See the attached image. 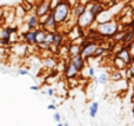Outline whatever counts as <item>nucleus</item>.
I'll list each match as a JSON object with an SVG mask.
<instances>
[{
	"instance_id": "nucleus-1",
	"label": "nucleus",
	"mask_w": 134,
	"mask_h": 126,
	"mask_svg": "<svg viewBox=\"0 0 134 126\" xmlns=\"http://www.w3.org/2000/svg\"><path fill=\"white\" fill-rule=\"evenodd\" d=\"M98 34L102 39H114L119 32H120V25L116 20L106 21V23L98 24L95 26Z\"/></svg>"
},
{
	"instance_id": "nucleus-2",
	"label": "nucleus",
	"mask_w": 134,
	"mask_h": 126,
	"mask_svg": "<svg viewBox=\"0 0 134 126\" xmlns=\"http://www.w3.org/2000/svg\"><path fill=\"white\" fill-rule=\"evenodd\" d=\"M53 12H54L55 20L59 26H63L66 21L72 19V8L68 6L67 0H61L60 5L55 9H53Z\"/></svg>"
},
{
	"instance_id": "nucleus-3",
	"label": "nucleus",
	"mask_w": 134,
	"mask_h": 126,
	"mask_svg": "<svg viewBox=\"0 0 134 126\" xmlns=\"http://www.w3.org/2000/svg\"><path fill=\"white\" fill-rule=\"evenodd\" d=\"M107 8L108 7L106 5V1H91L88 5V9H90L91 14H92L95 21L99 18V15H101Z\"/></svg>"
},
{
	"instance_id": "nucleus-4",
	"label": "nucleus",
	"mask_w": 134,
	"mask_h": 126,
	"mask_svg": "<svg viewBox=\"0 0 134 126\" xmlns=\"http://www.w3.org/2000/svg\"><path fill=\"white\" fill-rule=\"evenodd\" d=\"M23 25L26 27V32H28V31H35V30H38V28H40L39 18L37 17V14H35L34 12L27 13V15L24 19Z\"/></svg>"
},
{
	"instance_id": "nucleus-5",
	"label": "nucleus",
	"mask_w": 134,
	"mask_h": 126,
	"mask_svg": "<svg viewBox=\"0 0 134 126\" xmlns=\"http://www.w3.org/2000/svg\"><path fill=\"white\" fill-rule=\"evenodd\" d=\"M52 12V6H51V0H41V1L35 2V9L34 13L37 14L38 18L45 17Z\"/></svg>"
},
{
	"instance_id": "nucleus-6",
	"label": "nucleus",
	"mask_w": 134,
	"mask_h": 126,
	"mask_svg": "<svg viewBox=\"0 0 134 126\" xmlns=\"http://www.w3.org/2000/svg\"><path fill=\"white\" fill-rule=\"evenodd\" d=\"M93 23H95V20H94V18L92 17V14H91L90 9H88V7H87V11H86L85 13H83L82 15L78 19L76 25H78L79 27L83 28L85 31H87V30H90V28H92V24Z\"/></svg>"
},
{
	"instance_id": "nucleus-7",
	"label": "nucleus",
	"mask_w": 134,
	"mask_h": 126,
	"mask_svg": "<svg viewBox=\"0 0 134 126\" xmlns=\"http://www.w3.org/2000/svg\"><path fill=\"white\" fill-rule=\"evenodd\" d=\"M114 56L120 57V58L126 63V65H127L128 67H131V66L134 64V56L132 54V52H131L130 50L126 48L125 46H121L119 50H116V51L114 52Z\"/></svg>"
},
{
	"instance_id": "nucleus-8",
	"label": "nucleus",
	"mask_w": 134,
	"mask_h": 126,
	"mask_svg": "<svg viewBox=\"0 0 134 126\" xmlns=\"http://www.w3.org/2000/svg\"><path fill=\"white\" fill-rule=\"evenodd\" d=\"M37 30L35 31H28L21 34V39L24 40L27 46H37Z\"/></svg>"
},
{
	"instance_id": "nucleus-9",
	"label": "nucleus",
	"mask_w": 134,
	"mask_h": 126,
	"mask_svg": "<svg viewBox=\"0 0 134 126\" xmlns=\"http://www.w3.org/2000/svg\"><path fill=\"white\" fill-rule=\"evenodd\" d=\"M64 74H65L66 79L69 80V79H75V78L79 77L80 72L74 67L73 64H71L69 61H67V65L65 66V71H64Z\"/></svg>"
},
{
	"instance_id": "nucleus-10",
	"label": "nucleus",
	"mask_w": 134,
	"mask_h": 126,
	"mask_svg": "<svg viewBox=\"0 0 134 126\" xmlns=\"http://www.w3.org/2000/svg\"><path fill=\"white\" fill-rule=\"evenodd\" d=\"M87 7H88V5L86 6V5L80 4V1H79L78 5L72 9V20L75 21V24H76V21H78V19L80 18L86 11H87Z\"/></svg>"
},
{
	"instance_id": "nucleus-11",
	"label": "nucleus",
	"mask_w": 134,
	"mask_h": 126,
	"mask_svg": "<svg viewBox=\"0 0 134 126\" xmlns=\"http://www.w3.org/2000/svg\"><path fill=\"white\" fill-rule=\"evenodd\" d=\"M98 47H99V45H98L97 42L92 44L91 46H88L87 48L82 50V52H81V57H82L86 61H88V59L93 58V56H94V53H95V51H97Z\"/></svg>"
},
{
	"instance_id": "nucleus-12",
	"label": "nucleus",
	"mask_w": 134,
	"mask_h": 126,
	"mask_svg": "<svg viewBox=\"0 0 134 126\" xmlns=\"http://www.w3.org/2000/svg\"><path fill=\"white\" fill-rule=\"evenodd\" d=\"M69 63L73 64L74 67L79 71V72H82L85 70V66H86V60L82 58L81 56L79 57H75V58H69Z\"/></svg>"
},
{
	"instance_id": "nucleus-13",
	"label": "nucleus",
	"mask_w": 134,
	"mask_h": 126,
	"mask_svg": "<svg viewBox=\"0 0 134 126\" xmlns=\"http://www.w3.org/2000/svg\"><path fill=\"white\" fill-rule=\"evenodd\" d=\"M64 39H65V33L58 31L54 33V39H53V46H55L58 50H60L64 46Z\"/></svg>"
},
{
	"instance_id": "nucleus-14",
	"label": "nucleus",
	"mask_w": 134,
	"mask_h": 126,
	"mask_svg": "<svg viewBox=\"0 0 134 126\" xmlns=\"http://www.w3.org/2000/svg\"><path fill=\"white\" fill-rule=\"evenodd\" d=\"M134 39V30H127L124 32L122 41H121V46H126V45L133 42Z\"/></svg>"
},
{
	"instance_id": "nucleus-15",
	"label": "nucleus",
	"mask_w": 134,
	"mask_h": 126,
	"mask_svg": "<svg viewBox=\"0 0 134 126\" xmlns=\"http://www.w3.org/2000/svg\"><path fill=\"white\" fill-rule=\"evenodd\" d=\"M113 66L116 71H121V70H127L128 66L126 65V63L120 58V57L114 56L113 58Z\"/></svg>"
},
{
	"instance_id": "nucleus-16",
	"label": "nucleus",
	"mask_w": 134,
	"mask_h": 126,
	"mask_svg": "<svg viewBox=\"0 0 134 126\" xmlns=\"http://www.w3.org/2000/svg\"><path fill=\"white\" fill-rule=\"evenodd\" d=\"M81 52H82V50H81L80 45L73 44V42L69 44V54L68 56L71 57V58H75V57L81 56Z\"/></svg>"
},
{
	"instance_id": "nucleus-17",
	"label": "nucleus",
	"mask_w": 134,
	"mask_h": 126,
	"mask_svg": "<svg viewBox=\"0 0 134 126\" xmlns=\"http://www.w3.org/2000/svg\"><path fill=\"white\" fill-rule=\"evenodd\" d=\"M13 31H12L11 26H2L1 31H0V39H12V35H13Z\"/></svg>"
},
{
	"instance_id": "nucleus-18",
	"label": "nucleus",
	"mask_w": 134,
	"mask_h": 126,
	"mask_svg": "<svg viewBox=\"0 0 134 126\" xmlns=\"http://www.w3.org/2000/svg\"><path fill=\"white\" fill-rule=\"evenodd\" d=\"M109 80H111L112 83H119L121 81V80H124V74L121 71H113V72L111 73V75H109Z\"/></svg>"
},
{
	"instance_id": "nucleus-19",
	"label": "nucleus",
	"mask_w": 134,
	"mask_h": 126,
	"mask_svg": "<svg viewBox=\"0 0 134 126\" xmlns=\"http://www.w3.org/2000/svg\"><path fill=\"white\" fill-rule=\"evenodd\" d=\"M98 110H99V103H98V101H93V103L91 104L90 108H88V113H90V117H91V118H95V117H97Z\"/></svg>"
},
{
	"instance_id": "nucleus-20",
	"label": "nucleus",
	"mask_w": 134,
	"mask_h": 126,
	"mask_svg": "<svg viewBox=\"0 0 134 126\" xmlns=\"http://www.w3.org/2000/svg\"><path fill=\"white\" fill-rule=\"evenodd\" d=\"M108 80H109V75H108V73L104 72V73H101V74L99 75V84H101V85H106L107 83H108Z\"/></svg>"
},
{
	"instance_id": "nucleus-21",
	"label": "nucleus",
	"mask_w": 134,
	"mask_h": 126,
	"mask_svg": "<svg viewBox=\"0 0 134 126\" xmlns=\"http://www.w3.org/2000/svg\"><path fill=\"white\" fill-rule=\"evenodd\" d=\"M44 65L47 66L48 68H53L54 66L57 65V63L54 61V59H52V58H45L44 59Z\"/></svg>"
},
{
	"instance_id": "nucleus-22",
	"label": "nucleus",
	"mask_w": 134,
	"mask_h": 126,
	"mask_svg": "<svg viewBox=\"0 0 134 126\" xmlns=\"http://www.w3.org/2000/svg\"><path fill=\"white\" fill-rule=\"evenodd\" d=\"M104 53H105V48L102 46H99L97 48V51H95V53H94V56H93V58L94 59H97V58H99V57H102L104 56Z\"/></svg>"
},
{
	"instance_id": "nucleus-23",
	"label": "nucleus",
	"mask_w": 134,
	"mask_h": 126,
	"mask_svg": "<svg viewBox=\"0 0 134 126\" xmlns=\"http://www.w3.org/2000/svg\"><path fill=\"white\" fill-rule=\"evenodd\" d=\"M67 84H68L69 89H73V87H75L76 85L79 84V80H78V78H75V79H69V80H67Z\"/></svg>"
},
{
	"instance_id": "nucleus-24",
	"label": "nucleus",
	"mask_w": 134,
	"mask_h": 126,
	"mask_svg": "<svg viewBox=\"0 0 134 126\" xmlns=\"http://www.w3.org/2000/svg\"><path fill=\"white\" fill-rule=\"evenodd\" d=\"M53 119H54V122H57L58 124L61 122V116H60V113H59L58 111H57V112L53 114Z\"/></svg>"
},
{
	"instance_id": "nucleus-25",
	"label": "nucleus",
	"mask_w": 134,
	"mask_h": 126,
	"mask_svg": "<svg viewBox=\"0 0 134 126\" xmlns=\"http://www.w3.org/2000/svg\"><path fill=\"white\" fill-rule=\"evenodd\" d=\"M94 67H92V66H90L88 67V70H87V75L88 77H91V78H94Z\"/></svg>"
},
{
	"instance_id": "nucleus-26",
	"label": "nucleus",
	"mask_w": 134,
	"mask_h": 126,
	"mask_svg": "<svg viewBox=\"0 0 134 126\" xmlns=\"http://www.w3.org/2000/svg\"><path fill=\"white\" fill-rule=\"evenodd\" d=\"M18 74H19V75H31V73L28 72L27 70H24V68H20V70L18 71Z\"/></svg>"
},
{
	"instance_id": "nucleus-27",
	"label": "nucleus",
	"mask_w": 134,
	"mask_h": 126,
	"mask_svg": "<svg viewBox=\"0 0 134 126\" xmlns=\"http://www.w3.org/2000/svg\"><path fill=\"white\" fill-rule=\"evenodd\" d=\"M55 92H57V90L52 89V87H48V89H47V94H48L49 97H53L54 94H55Z\"/></svg>"
},
{
	"instance_id": "nucleus-28",
	"label": "nucleus",
	"mask_w": 134,
	"mask_h": 126,
	"mask_svg": "<svg viewBox=\"0 0 134 126\" xmlns=\"http://www.w3.org/2000/svg\"><path fill=\"white\" fill-rule=\"evenodd\" d=\"M47 108H48V110H52V111H55V112H57V105H53V104H49V105L47 106Z\"/></svg>"
},
{
	"instance_id": "nucleus-29",
	"label": "nucleus",
	"mask_w": 134,
	"mask_h": 126,
	"mask_svg": "<svg viewBox=\"0 0 134 126\" xmlns=\"http://www.w3.org/2000/svg\"><path fill=\"white\" fill-rule=\"evenodd\" d=\"M30 90H32V91H39L40 87L38 86V85H32V86L30 87Z\"/></svg>"
},
{
	"instance_id": "nucleus-30",
	"label": "nucleus",
	"mask_w": 134,
	"mask_h": 126,
	"mask_svg": "<svg viewBox=\"0 0 134 126\" xmlns=\"http://www.w3.org/2000/svg\"><path fill=\"white\" fill-rule=\"evenodd\" d=\"M130 68H131V71H132V73H133V74H134V64H133V65H132V66H131V67H130Z\"/></svg>"
},
{
	"instance_id": "nucleus-31",
	"label": "nucleus",
	"mask_w": 134,
	"mask_h": 126,
	"mask_svg": "<svg viewBox=\"0 0 134 126\" xmlns=\"http://www.w3.org/2000/svg\"><path fill=\"white\" fill-rule=\"evenodd\" d=\"M132 113H133V117H134V103H132Z\"/></svg>"
},
{
	"instance_id": "nucleus-32",
	"label": "nucleus",
	"mask_w": 134,
	"mask_h": 126,
	"mask_svg": "<svg viewBox=\"0 0 134 126\" xmlns=\"http://www.w3.org/2000/svg\"><path fill=\"white\" fill-rule=\"evenodd\" d=\"M131 100H132V103H134V93L132 94V98H131Z\"/></svg>"
},
{
	"instance_id": "nucleus-33",
	"label": "nucleus",
	"mask_w": 134,
	"mask_h": 126,
	"mask_svg": "<svg viewBox=\"0 0 134 126\" xmlns=\"http://www.w3.org/2000/svg\"><path fill=\"white\" fill-rule=\"evenodd\" d=\"M64 126H69V124L67 122H65V123H64Z\"/></svg>"
},
{
	"instance_id": "nucleus-34",
	"label": "nucleus",
	"mask_w": 134,
	"mask_h": 126,
	"mask_svg": "<svg viewBox=\"0 0 134 126\" xmlns=\"http://www.w3.org/2000/svg\"><path fill=\"white\" fill-rule=\"evenodd\" d=\"M132 14H133V17H134V6H132Z\"/></svg>"
},
{
	"instance_id": "nucleus-35",
	"label": "nucleus",
	"mask_w": 134,
	"mask_h": 126,
	"mask_svg": "<svg viewBox=\"0 0 134 126\" xmlns=\"http://www.w3.org/2000/svg\"><path fill=\"white\" fill-rule=\"evenodd\" d=\"M57 126H64V124H63V123H59V124L57 125Z\"/></svg>"
}]
</instances>
